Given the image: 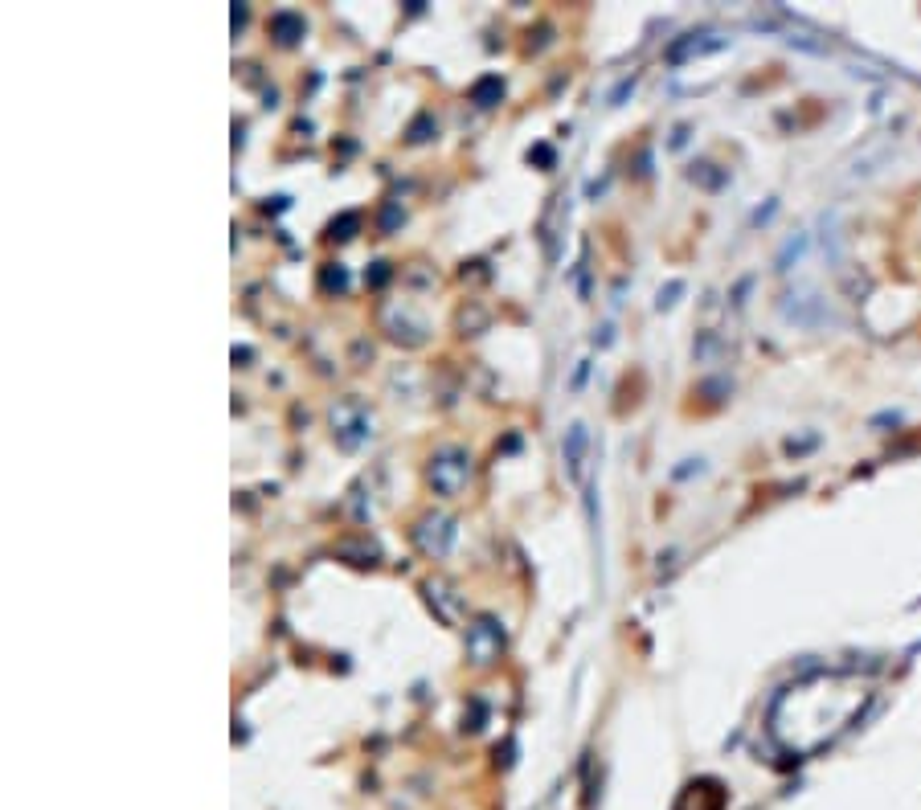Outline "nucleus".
I'll list each match as a JSON object with an SVG mask.
<instances>
[{
    "label": "nucleus",
    "instance_id": "3",
    "mask_svg": "<svg viewBox=\"0 0 921 810\" xmlns=\"http://www.w3.org/2000/svg\"><path fill=\"white\" fill-rule=\"evenodd\" d=\"M328 422H332V438L344 450H357V446H365L373 438V414H369V405L361 397H340L332 405Z\"/></svg>",
    "mask_w": 921,
    "mask_h": 810
},
{
    "label": "nucleus",
    "instance_id": "7",
    "mask_svg": "<svg viewBox=\"0 0 921 810\" xmlns=\"http://www.w3.org/2000/svg\"><path fill=\"white\" fill-rule=\"evenodd\" d=\"M275 29L283 33V41H295V37L303 33V21H299L295 13H279V17H275Z\"/></svg>",
    "mask_w": 921,
    "mask_h": 810
},
{
    "label": "nucleus",
    "instance_id": "8",
    "mask_svg": "<svg viewBox=\"0 0 921 810\" xmlns=\"http://www.w3.org/2000/svg\"><path fill=\"white\" fill-rule=\"evenodd\" d=\"M488 95H500V78H484L475 86V99H479V107H492L488 103Z\"/></svg>",
    "mask_w": 921,
    "mask_h": 810
},
{
    "label": "nucleus",
    "instance_id": "5",
    "mask_svg": "<svg viewBox=\"0 0 921 810\" xmlns=\"http://www.w3.org/2000/svg\"><path fill=\"white\" fill-rule=\"evenodd\" d=\"M500 647H504V626L496 618H475V626H467V655L471 663H492L500 659Z\"/></svg>",
    "mask_w": 921,
    "mask_h": 810
},
{
    "label": "nucleus",
    "instance_id": "6",
    "mask_svg": "<svg viewBox=\"0 0 921 810\" xmlns=\"http://www.w3.org/2000/svg\"><path fill=\"white\" fill-rule=\"evenodd\" d=\"M586 426H569V434H565V467H569V475H582V459H586Z\"/></svg>",
    "mask_w": 921,
    "mask_h": 810
},
{
    "label": "nucleus",
    "instance_id": "1",
    "mask_svg": "<svg viewBox=\"0 0 921 810\" xmlns=\"http://www.w3.org/2000/svg\"><path fill=\"white\" fill-rule=\"evenodd\" d=\"M872 700V688L852 671H811L791 688H782L770 704V737L782 753H795V761H807L836 745L856 720L864 716Z\"/></svg>",
    "mask_w": 921,
    "mask_h": 810
},
{
    "label": "nucleus",
    "instance_id": "4",
    "mask_svg": "<svg viewBox=\"0 0 921 810\" xmlns=\"http://www.w3.org/2000/svg\"><path fill=\"white\" fill-rule=\"evenodd\" d=\"M414 545L426 553V557H447L451 545H455V520L443 516V512H426L418 524H414Z\"/></svg>",
    "mask_w": 921,
    "mask_h": 810
},
{
    "label": "nucleus",
    "instance_id": "2",
    "mask_svg": "<svg viewBox=\"0 0 921 810\" xmlns=\"http://www.w3.org/2000/svg\"><path fill=\"white\" fill-rule=\"evenodd\" d=\"M426 479L434 487V495H443V500H459L471 483V455L463 446H443L434 450V459L426 467Z\"/></svg>",
    "mask_w": 921,
    "mask_h": 810
},
{
    "label": "nucleus",
    "instance_id": "9",
    "mask_svg": "<svg viewBox=\"0 0 921 810\" xmlns=\"http://www.w3.org/2000/svg\"><path fill=\"white\" fill-rule=\"evenodd\" d=\"M676 295H680V283H672L668 291H660V307H672V303H676Z\"/></svg>",
    "mask_w": 921,
    "mask_h": 810
}]
</instances>
